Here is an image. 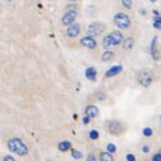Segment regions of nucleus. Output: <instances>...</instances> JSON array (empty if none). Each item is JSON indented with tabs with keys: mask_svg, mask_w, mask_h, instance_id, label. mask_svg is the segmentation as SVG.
<instances>
[{
	"mask_svg": "<svg viewBox=\"0 0 161 161\" xmlns=\"http://www.w3.org/2000/svg\"><path fill=\"white\" fill-rule=\"evenodd\" d=\"M8 149L11 151V152H15L16 155H20V156H24L26 155L29 151H27V146L24 144V141L19 138H12L8 141Z\"/></svg>",
	"mask_w": 161,
	"mask_h": 161,
	"instance_id": "1",
	"label": "nucleus"
},
{
	"mask_svg": "<svg viewBox=\"0 0 161 161\" xmlns=\"http://www.w3.org/2000/svg\"><path fill=\"white\" fill-rule=\"evenodd\" d=\"M114 24L119 27V29H128L131 24L130 21V17L124 14V12H118L115 16H114Z\"/></svg>",
	"mask_w": 161,
	"mask_h": 161,
	"instance_id": "2",
	"label": "nucleus"
},
{
	"mask_svg": "<svg viewBox=\"0 0 161 161\" xmlns=\"http://www.w3.org/2000/svg\"><path fill=\"white\" fill-rule=\"evenodd\" d=\"M138 81L140 82V84L142 87L148 88V87L151 86L154 78H152V75H151L150 71H140V72L138 73Z\"/></svg>",
	"mask_w": 161,
	"mask_h": 161,
	"instance_id": "3",
	"label": "nucleus"
},
{
	"mask_svg": "<svg viewBox=\"0 0 161 161\" xmlns=\"http://www.w3.org/2000/svg\"><path fill=\"white\" fill-rule=\"evenodd\" d=\"M105 29V25L102 24V23H92L91 25L88 26L87 29V32L89 36H97V35H99L100 32H103V30Z\"/></svg>",
	"mask_w": 161,
	"mask_h": 161,
	"instance_id": "4",
	"label": "nucleus"
},
{
	"mask_svg": "<svg viewBox=\"0 0 161 161\" xmlns=\"http://www.w3.org/2000/svg\"><path fill=\"white\" fill-rule=\"evenodd\" d=\"M77 10H68V11H66V14L63 15V17H62V24L66 26H71L72 24H75V21H76V17H77Z\"/></svg>",
	"mask_w": 161,
	"mask_h": 161,
	"instance_id": "5",
	"label": "nucleus"
},
{
	"mask_svg": "<svg viewBox=\"0 0 161 161\" xmlns=\"http://www.w3.org/2000/svg\"><path fill=\"white\" fill-rule=\"evenodd\" d=\"M108 130L113 135H120L123 131V125L118 120H110L108 124Z\"/></svg>",
	"mask_w": 161,
	"mask_h": 161,
	"instance_id": "6",
	"label": "nucleus"
},
{
	"mask_svg": "<svg viewBox=\"0 0 161 161\" xmlns=\"http://www.w3.org/2000/svg\"><path fill=\"white\" fill-rule=\"evenodd\" d=\"M81 45L83 46V47H86V48H89V50H93V48H96L97 47V41L92 37V36H84V37H82L81 39Z\"/></svg>",
	"mask_w": 161,
	"mask_h": 161,
	"instance_id": "7",
	"label": "nucleus"
},
{
	"mask_svg": "<svg viewBox=\"0 0 161 161\" xmlns=\"http://www.w3.org/2000/svg\"><path fill=\"white\" fill-rule=\"evenodd\" d=\"M79 32H81V26H79V24H72L71 26H68L67 27V31H66V35L68 37H76V36H78L79 35Z\"/></svg>",
	"mask_w": 161,
	"mask_h": 161,
	"instance_id": "8",
	"label": "nucleus"
},
{
	"mask_svg": "<svg viewBox=\"0 0 161 161\" xmlns=\"http://www.w3.org/2000/svg\"><path fill=\"white\" fill-rule=\"evenodd\" d=\"M123 71V67L120 66V65H117V66H113V67H110L108 71L105 72V75H104V78H110V77H114V76H117V75H119L120 72Z\"/></svg>",
	"mask_w": 161,
	"mask_h": 161,
	"instance_id": "9",
	"label": "nucleus"
},
{
	"mask_svg": "<svg viewBox=\"0 0 161 161\" xmlns=\"http://www.w3.org/2000/svg\"><path fill=\"white\" fill-rule=\"evenodd\" d=\"M86 115L89 117L91 119H94L99 115V109H98V107L96 105H88L87 108H86Z\"/></svg>",
	"mask_w": 161,
	"mask_h": 161,
	"instance_id": "10",
	"label": "nucleus"
},
{
	"mask_svg": "<svg viewBox=\"0 0 161 161\" xmlns=\"http://www.w3.org/2000/svg\"><path fill=\"white\" fill-rule=\"evenodd\" d=\"M84 76H86L87 79L92 81V82L96 81V78H97V69H96L94 67H88V68H86Z\"/></svg>",
	"mask_w": 161,
	"mask_h": 161,
	"instance_id": "11",
	"label": "nucleus"
},
{
	"mask_svg": "<svg viewBox=\"0 0 161 161\" xmlns=\"http://www.w3.org/2000/svg\"><path fill=\"white\" fill-rule=\"evenodd\" d=\"M109 35H110V36H112V39L114 40L115 45H120V44H123L124 39H123V35H121V32H120L119 30H115V31L110 32Z\"/></svg>",
	"mask_w": 161,
	"mask_h": 161,
	"instance_id": "12",
	"label": "nucleus"
},
{
	"mask_svg": "<svg viewBox=\"0 0 161 161\" xmlns=\"http://www.w3.org/2000/svg\"><path fill=\"white\" fill-rule=\"evenodd\" d=\"M156 44H157V36H154L152 37V41H151V46H150V51H151V56L154 60H159V53H157V50H156Z\"/></svg>",
	"mask_w": 161,
	"mask_h": 161,
	"instance_id": "13",
	"label": "nucleus"
},
{
	"mask_svg": "<svg viewBox=\"0 0 161 161\" xmlns=\"http://www.w3.org/2000/svg\"><path fill=\"white\" fill-rule=\"evenodd\" d=\"M134 39L133 37H127V39H124L123 41V48L124 50H127V51H130L133 47H134Z\"/></svg>",
	"mask_w": 161,
	"mask_h": 161,
	"instance_id": "14",
	"label": "nucleus"
},
{
	"mask_svg": "<svg viewBox=\"0 0 161 161\" xmlns=\"http://www.w3.org/2000/svg\"><path fill=\"white\" fill-rule=\"evenodd\" d=\"M103 46L107 48V47H112V46H115V42L114 40L112 39L110 35H107V36L103 39Z\"/></svg>",
	"mask_w": 161,
	"mask_h": 161,
	"instance_id": "15",
	"label": "nucleus"
},
{
	"mask_svg": "<svg viewBox=\"0 0 161 161\" xmlns=\"http://www.w3.org/2000/svg\"><path fill=\"white\" fill-rule=\"evenodd\" d=\"M113 57H114V52L110 51V50H107V51H104V52L102 53V61H104V62L112 60Z\"/></svg>",
	"mask_w": 161,
	"mask_h": 161,
	"instance_id": "16",
	"label": "nucleus"
},
{
	"mask_svg": "<svg viewBox=\"0 0 161 161\" xmlns=\"http://www.w3.org/2000/svg\"><path fill=\"white\" fill-rule=\"evenodd\" d=\"M71 149V142L69 141H61L58 144V150L62 152H66Z\"/></svg>",
	"mask_w": 161,
	"mask_h": 161,
	"instance_id": "17",
	"label": "nucleus"
},
{
	"mask_svg": "<svg viewBox=\"0 0 161 161\" xmlns=\"http://www.w3.org/2000/svg\"><path fill=\"white\" fill-rule=\"evenodd\" d=\"M99 161H114L110 152H100L99 154Z\"/></svg>",
	"mask_w": 161,
	"mask_h": 161,
	"instance_id": "18",
	"label": "nucleus"
},
{
	"mask_svg": "<svg viewBox=\"0 0 161 161\" xmlns=\"http://www.w3.org/2000/svg\"><path fill=\"white\" fill-rule=\"evenodd\" d=\"M71 156H72L73 159L79 160V159H82V157H83V154H82L81 151H78V150H73V151H71Z\"/></svg>",
	"mask_w": 161,
	"mask_h": 161,
	"instance_id": "19",
	"label": "nucleus"
},
{
	"mask_svg": "<svg viewBox=\"0 0 161 161\" xmlns=\"http://www.w3.org/2000/svg\"><path fill=\"white\" fill-rule=\"evenodd\" d=\"M121 4L125 9H131L133 8V0H121Z\"/></svg>",
	"mask_w": 161,
	"mask_h": 161,
	"instance_id": "20",
	"label": "nucleus"
},
{
	"mask_svg": "<svg viewBox=\"0 0 161 161\" xmlns=\"http://www.w3.org/2000/svg\"><path fill=\"white\" fill-rule=\"evenodd\" d=\"M89 138H91L92 140H97L99 138V133L97 130H91L89 131Z\"/></svg>",
	"mask_w": 161,
	"mask_h": 161,
	"instance_id": "21",
	"label": "nucleus"
},
{
	"mask_svg": "<svg viewBox=\"0 0 161 161\" xmlns=\"http://www.w3.org/2000/svg\"><path fill=\"white\" fill-rule=\"evenodd\" d=\"M107 151H108V152H110V154H113V152H115V151H117V146H115L114 144H112V142H110V144H108V145H107Z\"/></svg>",
	"mask_w": 161,
	"mask_h": 161,
	"instance_id": "22",
	"label": "nucleus"
},
{
	"mask_svg": "<svg viewBox=\"0 0 161 161\" xmlns=\"http://www.w3.org/2000/svg\"><path fill=\"white\" fill-rule=\"evenodd\" d=\"M142 134L145 136H151L152 135V129L151 128H144L142 129Z\"/></svg>",
	"mask_w": 161,
	"mask_h": 161,
	"instance_id": "23",
	"label": "nucleus"
},
{
	"mask_svg": "<svg viewBox=\"0 0 161 161\" xmlns=\"http://www.w3.org/2000/svg\"><path fill=\"white\" fill-rule=\"evenodd\" d=\"M96 98L99 99V100H103V99H105V96L102 92H98V93H96Z\"/></svg>",
	"mask_w": 161,
	"mask_h": 161,
	"instance_id": "24",
	"label": "nucleus"
},
{
	"mask_svg": "<svg viewBox=\"0 0 161 161\" xmlns=\"http://www.w3.org/2000/svg\"><path fill=\"white\" fill-rule=\"evenodd\" d=\"M125 159H127V161H135V156L133 154H127Z\"/></svg>",
	"mask_w": 161,
	"mask_h": 161,
	"instance_id": "25",
	"label": "nucleus"
},
{
	"mask_svg": "<svg viewBox=\"0 0 161 161\" xmlns=\"http://www.w3.org/2000/svg\"><path fill=\"white\" fill-rule=\"evenodd\" d=\"M152 161H161V154H160V152L155 154V155L152 156Z\"/></svg>",
	"mask_w": 161,
	"mask_h": 161,
	"instance_id": "26",
	"label": "nucleus"
},
{
	"mask_svg": "<svg viewBox=\"0 0 161 161\" xmlns=\"http://www.w3.org/2000/svg\"><path fill=\"white\" fill-rule=\"evenodd\" d=\"M87 161H97V159H96V156L93 154H89L87 156Z\"/></svg>",
	"mask_w": 161,
	"mask_h": 161,
	"instance_id": "27",
	"label": "nucleus"
},
{
	"mask_svg": "<svg viewBox=\"0 0 161 161\" xmlns=\"http://www.w3.org/2000/svg\"><path fill=\"white\" fill-rule=\"evenodd\" d=\"M149 150H150V148H149L148 145H144V146L141 148V151L144 152V154H148V152H149Z\"/></svg>",
	"mask_w": 161,
	"mask_h": 161,
	"instance_id": "28",
	"label": "nucleus"
},
{
	"mask_svg": "<svg viewBox=\"0 0 161 161\" xmlns=\"http://www.w3.org/2000/svg\"><path fill=\"white\" fill-rule=\"evenodd\" d=\"M3 161H15V159H14L12 156H10V155H8V156H5V157L3 159Z\"/></svg>",
	"mask_w": 161,
	"mask_h": 161,
	"instance_id": "29",
	"label": "nucleus"
},
{
	"mask_svg": "<svg viewBox=\"0 0 161 161\" xmlns=\"http://www.w3.org/2000/svg\"><path fill=\"white\" fill-rule=\"evenodd\" d=\"M154 23L161 24V16H154Z\"/></svg>",
	"mask_w": 161,
	"mask_h": 161,
	"instance_id": "30",
	"label": "nucleus"
},
{
	"mask_svg": "<svg viewBox=\"0 0 161 161\" xmlns=\"http://www.w3.org/2000/svg\"><path fill=\"white\" fill-rule=\"evenodd\" d=\"M152 26H154V29H156V30H161V24L154 23V24H152Z\"/></svg>",
	"mask_w": 161,
	"mask_h": 161,
	"instance_id": "31",
	"label": "nucleus"
},
{
	"mask_svg": "<svg viewBox=\"0 0 161 161\" xmlns=\"http://www.w3.org/2000/svg\"><path fill=\"white\" fill-rule=\"evenodd\" d=\"M89 119H91V118L87 117V115L83 117V119H82V120H83V124H88V123H89Z\"/></svg>",
	"mask_w": 161,
	"mask_h": 161,
	"instance_id": "32",
	"label": "nucleus"
},
{
	"mask_svg": "<svg viewBox=\"0 0 161 161\" xmlns=\"http://www.w3.org/2000/svg\"><path fill=\"white\" fill-rule=\"evenodd\" d=\"M152 12H154V16H160V12L157 10H152Z\"/></svg>",
	"mask_w": 161,
	"mask_h": 161,
	"instance_id": "33",
	"label": "nucleus"
},
{
	"mask_svg": "<svg viewBox=\"0 0 161 161\" xmlns=\"http://www.w3.org/2000/svg\"><path fill=\"white\" fill-rule=\"evenodd\" d=\"M140 14H141V15H145V14H146V10H144V9H140Z\"/></svg>",
	"mask_w": 161,
	"mask_h": 161,
	"instance_id": "34",
	"label": "nucleus"
},
{
	"mask_svg": "<svg viewBox=\"0 0 161 161\" xmlns=\"http://www.w3.org/2000/svg\"><path fill=\"white\" fill-rule=\"evenodd\" d=\"M150 2H151V3H156V0H150Z\"/></svg>",
	"mask_w": 161,
	"mask_h": 161,
	"instance_id": "35",
	"label": "nucleus"
},
{
	"mask_svg": "<svg viewBox=\"0 0 161 161\" xmlns=\"http://www.w3.org/2000/svg\"><path fill=\"white\" fill-rule=\"evenodd\" d=\"M71 2H78V0H71Z\"/></svg>",
	"mask_w": 161,
	"mask_h": 161,
	"instance_id": "36",
	"label": "nucleus"
},
{
	"mask_svg": "<svg viewBox=\"0 0 161 161\" xmlns=\"http://www.w3.org/2000/svg\"><path fill=\"white\" fill-rule=\"evenodd\" d=\"M160 120H161V115H160Z\"/></svg>",
	"mask_w": 161,
	"mask_h": 161,
	"instance_id": "37",
	"label": "nucleus"
},
{
	"mask_svg": "<svg viewBox=\"0 0 161 161\" xmlns=\"http://www.w3.org/2000/svg\"><path fill=\"white\" fill-rule=\"evenodd\" d=\"M47 161H50V160H47Z\"/></svg>",
	"mask_w": 161,
	"mask_h": 161,
	"instance_id": "38",
	"label": "nucleus"
}]
</instances>
